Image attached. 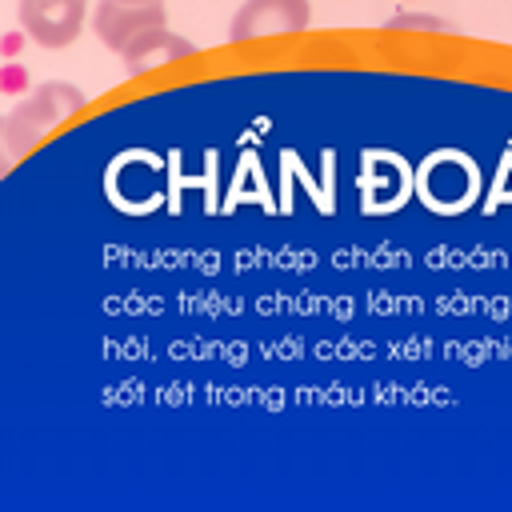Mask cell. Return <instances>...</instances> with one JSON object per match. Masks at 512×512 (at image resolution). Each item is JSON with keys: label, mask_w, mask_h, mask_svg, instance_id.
Listing matches in <instances>:
<instances>
[{"label": "cell", "mask_w": 512, "mask_h": 512, "mask_svg": "<svg viewBox=\"0 0 512 512\" xmlns=\"http://www.w3.org/2000/svg\"><path fill=\"white\" fill-rule=\"evenodd\" d=\"M88 104L84 88L68 84V80H44L36 84L24 100H16L4 112V148L8 156H24L40 136H48L60 120H68L72 112H80Z\"/></svg>", "instance_id": "1"}, {"label": "cell", "mask_w": 512, "mask_h": 512, "mask_svg": "<svg viewBox=\"0 0 512 512\" xmlns=\"http://www.w3.org/2000/svg\"><path fill=\"white\" fill-rule=\"evenodd\" d=\"M20 28L36 48H68L88 20V0H20L16 4Z\"/></svg>", "instance_id": "2"}, {"label": "cell", "mask_w": 512, "mask_h": 512, "mask_svg": "<svg viewBox=\"0 0 512 512\" xmlns=\"http://www.w3.org/2000/svg\"><path fill=\"white\" fill-rule=\"evenodd\" d=\"M308 20H312L308 0H244L228 24V40L248 44L264 36H296L308 28Z\"/></svg>", "instance_id": "3"}, {"label": "cell", "mask_w": 512, "mask_h": 512, "mask_svg": "<svg viewBox=\"0 0 512 512\" xmlns=\"http://www.w3.org/2000/svg\"><path fill=\"white\" fill-rule=\"evenodd\" d=\"M152 28H168V8L164 0H144V4H128V0H100L96 16H92V32L108 52H124L132 40H140Z\"/></svg>", "instance_id": "4"}, {"label": "cell", "mask_w": 512, "mask_h": 512, "mask_svg": "<svg viewBox=\"0 0 512 512\" xmlns=\"http://www.w3.org/2000/svg\"><path fill=\"white\" fill-rule=\"evenodd\" d=\"M184 56H196V44L176 36V32H168V28H152V32H144L140 40H132L120 52L128 76H140V72H148L156 64H172V60H184Z\"/></svg>", "instance_id": "5"}, {"label": "cell", "mask_w": 512, "mask_h": 512, "mask_svg": "<svg viewBox=\"0 0 512 512\" xmlns=\"http://www.w3.org/2000/svg\"><path fill=\"white\" fill-rule=\"evenodd\" d=\"M388 24H392V28H424V32H452L448 20H440V16H424V12H400V16H392Z\"/></svg>", "instance_id": "6"}, {"label": "cell", "mask_w": 512, "mask_h": 512, "mask_svg": "<svg viewBox=\"0 0 512 512\" xmlns=\"http://www.w3.org/2000/svg\"><path fill=\"white\" fill-rule=\"evenodd\" d=\"M128 4H144V0H128Z\"/></svg>", "instance_id": "7"}]
</instances>
